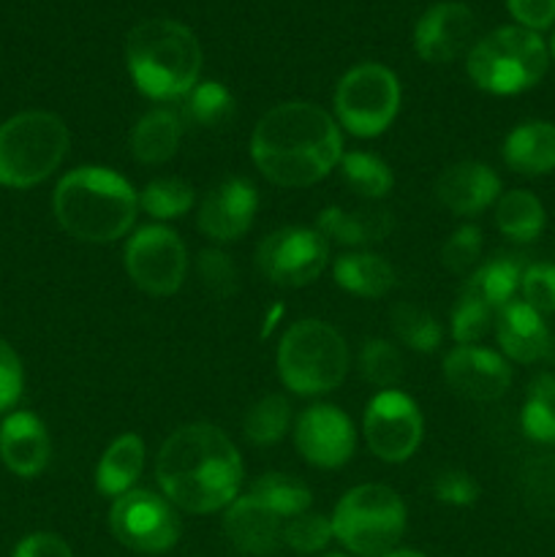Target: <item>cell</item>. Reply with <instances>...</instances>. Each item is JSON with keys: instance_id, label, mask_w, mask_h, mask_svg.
Wrapping results in <instances>:
<instances>
[{"instance_id": "cell-30", "label": "cell", "mask_w": 555, "mask_h": 557, "mask_svg": "<svg viewBox=\"0 0 555 557\" xmlns=\"http://www.w3.org/2000/svg\"><path fill=\"white\" fill-rule=\"evenodd\" d=\"M250 495L286 522L305 515L310 504H313L308 484L299 482L297 476H288V473H264V476L254 482Z\"/></svg>"}, {"instance_id": "cell-8", "label": "cell", "mask_w": 555, "mask_h": 557, "mask_svg": "<svg viewBox=\"0 0 555 557\" xmlns=\"http://www.w3.org/2000/svg\"><path fill=\"white\" fill-rule=\"evenodd\" d=\"M406 504L386 484H359L348 490L332 511V533L357 557L395 553L406 533Z\"/></svg>"}, {"instance_id": "cell-32", "label": "cell", "mask_w": 555, "mask_h": 557, "mask_svg": "<svg viewBox=\"0 0 555 557\" xmlns=\"http://www.w3.org/2000/svg\"><path fill=\"white\" fill-rule=\"evenodd\" d=\"M520 424L522 433L536 444H555V375L544 373L531 381Z\"/></svg>"}, {"instance_id": "cell-31", "label": "cell", "mask_w": 555, "mask_h": 557, "mask_svg": "<svg viewBox=\"0 0 555 557\" xmlns=\"http://www.w3.org/2000/svg\"><path fill=\"white\" fill-rule=\"evenodd\" d=\"M288 424H292V406L286 397L267 395L245 411L243 433L248 444L272 446L288 433Z\"/></svg>"}, {"instance_id": "cell-33", "label": "cell", "mask_w": 555, "mask_h": 557, "mask_svg": "<svg viewBox=\"0 0 555 557\" xmlns=\"http://www.w3.org/2000/svg\"><path fill=\"white\" fill-rule=\"evenodd\" d=\"M341 174L348 188L365 199H384L395 185L392 169L379 156L362 150H351L341 158Z\"/></svg>"}, {"instance_id": "cell-3", "label": "cell", "mask_w": 555, "mask_h": 557, "mask_svg": "<svg viewBox=\"0 0 555 557\" xmlns=\"http://www.w3.org/2000/svg\"><path fill=\"white\" fill-rule=\"evenodd\" d=\"M60 228L82 243L125 237L139 212V194L123 174L103 166H79L60 177L52 196Z\"/></svg>"}, {"instance_id": "cell-15", "label": "cell", "mask_w": 555, "mask_h": 557, "mask_svg": "<svg viewBox=\"0 0 555 557\" xmlns=\"http://www.w3.org/2000/svg\"><path fill=\"white\" fill-rule=\"evenodd\" d=\"M444 381L466 400L490 403L506 395L511 368L501 354L482 346H457L444 357Z\"/></svg>"}, {"instance_id": "cell-50", "label": "cell", "mask_w": 555, "mask_h": 557, "mask_svg": "<svg viewBox=\"0 0 555 557\" xmlns=\"http://www.w3.org/2000/svg\"><path fill=\"white\" fill-rule=\"evenodd\" d=\"M324 557H348V555H324Z\"/></svg>"}, {"instance_id": "cell-22", "label": "cell", "mask_w": 555, "mask_h": 557, "mask_svg": "<svg viewBox=\"0 0 555 557\" xmlns=\"http://www.w3.org/2000/svg\"><path fill=\"white\" fill-rule=\"evenodd\" d=\"M395 226V218L384 207H326L316 218V232L326 243L348 245V248H365L386 239Z\"/></svg>"}, {"instance_id": "cell-28", "label": "cell", "mask_w": 555, "mask_h": 557, "mask_svg": "<svg viewBox=\"0 0 555 557\" xmlns=\"http://www.w3.org/2000/svg\"><path fill=\"white\" fill-rule=\"evenodd\" d=\"M495 226L515 243H533L544 228V207L531 190H509L495 205Z\"/></svg>"}, {"instance_id": "cell-19", "label": "cell", "mask_w": 555, "mask_h": 557, "mask_svg": "<svg viewBox=\"0 0 555 557\" xmlns=\"http://www.w3.org/2000/svg\"><path fill=\"white\" fill-rule=\"evenodd\" d=\"M435 196L449 212L460 218L479 215L501 199V180L488 163L460 161L446 166L435 183Z\"/></svg>"}, {"instance_id": "cell-21", "label": "cell", "mask_w": 555, "mask_h": 557, "mask_svg": "<svg viewBox=\"0 0 555 557\" xmlns=\"http://www.w3.org/2000/svg\"><path fill=\"white\" fill-rule=\"evenodd\" d=\"M495 337L498 346L511 362L533 364L547 354L550 330L542 313L526 305L522 299H511L509 305L495 313Z\"/></svg>"}, {"instance_id": "cell-6", "label": "cell", "mask_w": 555, "mask_h": 557, "mask_svg": "<svg viewBox=\"0 0 555 557\" xmlns=\"http://www.w3.org/2000/svg\"><path fill=\"white\" fill-rule=\"evenodd\" d=\"M346 373V337L332 324L305 319L283 332L278 343V375L294 395H326L343 384Z\"/></svg>"}, {"instance_id": "cell-41", "label": "cell", "mask_w": 555, "mask_h": 557, "mask_svg": "<svg viewBox=\"0 0 555 557\" xmlns=\"http://www.w3.org/2000/svg\"><path fill=\"white\" fill-rule=\"evenodd\" d=\"M522 302L531 305L536 313H555V264H531L522 270L520 281Z\"/></svg>"}, {"instance_id": "cell-43", "label": "cell", "mask_w": 555, "mask_h": 557, "mask_svg": "<svg viewBox=\"0 0 555 557\" xmlns=\"http://www.w3.org/2000/svg\"><path fill=\"white\" fill-rule=\"evenodd\" d=\"M25 386V370L22 359L5 341H0V413L14 408Z\"/></svg>"}, {"instance_id": "cell-4", "label": "cell", "mask_w": 555, "mask_h": 557, "mask_svg": "<svg viewBox=\"0 0 555 557\" xmlns=\"http://www.w3.org/2000/svg\"><path fill=\"white\" fill-rule=\"evenodd\" d=\"M125 65L141 96L183 98L201 74L199 38L177 20H145L125 38Z\"/></svg>"}, {"instance_id": "cell-49", "label": "cell", "mask_w": 555, "mask_h": 557, "mask_svg": "<svg viewBox=\"0 0 555 557\" xmlns=\"http://www.w3.org/2000/svg\"><path fill=\"white\" fill-rule=\"evenodd\" d=\"M550 54H553V60H555V33H553V38H550Z\"/></svg>"}, {"instance_id": "cell-17", "label": "cell", "mask_w": 555, "mask_h": 557, "mask_svg": "<svg viewBox=\"0 0 555 557\" xmlns=\"http://www.w3.org/2000/svg\"><path fill=\"white\" fill-rule=\"evenodd\" d=\"M471 9L462 3H435L419 16L414 27V49L424 63H449L462 49L468 47L473 36Z\"/></svg>"}, {"instance_id": "cell-27", "label": "cell", "mask_w": 555, "mask_h": 557, "mask_svg": "<svg viewBox=\"0 0 555 557\" xmlns=\"http://www.w3.org/2000/svg\"><path fill=\"white\" fill-rule=\"evenodd\" d=\"M522 270L526 267L515 259V256H495V259L484 261L482 267L471 272V277L466 281L462 292L471 294V297L482 299L484 305L498 313L504 305H509L515 299L517 288H520Z\"/></svg>"}, {"instance_id": "cell-2", "label": "cell", "mask_w": 555, "mask_h": 557, "mask_svg": "<svg viewBox=\"0 0 555 557\" xmlns=\"http://www.w3.org/2000/svg\"><path fill=\"white\" fill-rule=\"evenodd\" d=\"M156 479L172 506L190 515H212L237 498L243 460L221 428L185 424L163 441L156 457Z\"/></svg>"}, {"instance_id": "cell-47", "label": "cell", "mask_w": 555, "mask_h": 557, "mask_svg": "<svg viewBox=\"0 0 555 557\" xmlns=\"http://www.w3.org/2000/svg\"><path fill=\"white\" fill-rule=\"evenodd\" d=\"M384 557H428V555L414 553V549H395V553H390V555H384Z\"/></svg>"}, {"instance_id": "cell-24", "label": "cell", "mask_w": 555, "mask_h": 557, "mask_svg": "<svg viewBox=\"0 0 555 557\" xmlns=\"http://www.w3.org/2000/svg\"><path fill=\"white\" fill-rule=\"evenodd\" d=\"M335 283L343 292L365 299H381L395 288V267L379 253L359 250V253H343L332 267Z\"/></svg>"}, {"instance_id": "cell-38", "label": "cell", "mask_w": 555, "mask_h": 557, "mask_svg": "<svg viewBox=\"0 0 555 557\" xmlns=\"http://www.w3.org/2000/svg\"><path fill=\"white\" fill-rule=\"evenodd\" d=\"M332 539H335V533H332V517L313 515V511H305V515L294 517L283 528V544L299 555L321 553Z\"/></svg>"}, {"instance_id": "cell-1", "label": "cell", "mask_w": 555, "mask_h": 557, "mask_svg": "<svg viewBox=\"0 0 555 557\" xmlns=\"http://www.w3.org/2000/svg\"><path fill=\"white\" fill-rule=\"evenodd\" d=\"M250 158L272 185L308 188L341 166V125L316 103H278L256 123Z\"/></svg>"}, {"instance_id": "cell-37", "label": "cell", "mask_w": 555, "mask_h": 557, "mask_svg": "<svg viewBox=\"0 0 555 557\" xmlns=\"http://www.w3.org/2000/svg\"><path fill=\"white\" fill-rule=\"evenodd\" d=\"M493 319L495 310L490 305L462 292L455 310H452V337H455L457 346H477L488 335Z\"/></svg>"}, {"instance_id": "cell-48", "label": "cell", "mask_w": 555, "mask_h": 557, "mask_svg": "<svg viewBox=\"0 0 555 557\" xmlns=\"http://www.w3.org/2000/svg\"><path fill=\"white\" fill-rule=\"evenodd\" d=\"M544 359H547L550 364H555V335H550V341H547V354H544Z\"/></svg>"}, {"instance_id": "cell-9", "label": "cell", "mask_w": 555, "mask_h": 557, "mask_svg": "<svg viewBox=\"0 0 555 557\" xmlns=\"http://www.w3.org/2000/svg\"><path fill=\"white\" fill-rule=\"evenodd\" d=\"M400 109V82L386 65L359 63L335 87L337 125L359 139L384 134Z\"/></svg>"}, {"instance_id": "cell-39", "label": "cell", "mask_w": 555, "mask_h": 557, "mask_svg": "<svg viewBox=\"0 0 555 557\" xmlns=\"http://www.w3.org/2000/svg\"><path fill=\"white\" fill-rule=\"evenodd\" d=\"M196 275L212 297H232L237 292V267H234L232 256L218 248L201 250L196 259Z\"/></svg>"}, {"instance_id": "cell-46", "label": "cell", "mask_w": 555, "mask_h": 557, "mask_svg": "<svg viewBox=\"0 0 555 557\" xmlns=\"http://www.w3.org/2000/svg\"><path fill=\"white\" fill-rule=\"evenodd\" d=\"M11 557H74V553L58 533H30L16 544Z\"/></svg>"}, {"instance_id": "cell-36", "label": "cell", "mask_w": 555, "mask_h": 557, "mask_svg": "<svg viewBox=\"0 0 555 557\" xmlns=\"http://www.w3.org/2000/svg\"><path fill=\"white\" fill-rule=\"evenodd\" d=\"M359 375H362L368 384L384 389H395L403 379V357L397 351V346H392L384 337H373L362 346L359 351Z\"/></svg>"}, {"instance_id": "cell-23", "label": "cell", "mask_w": 555, "mask_h": 557, "mask_svg": "<svg viewBox=\"0 0 555 557\" xmlns=\"http://www.w3.org/2000/svg\"><path fill=\"white\" fill-rule=\"evenodd\" d=\"M504 161L511 172L539 177L555 169V125L547 120L520 123L504 141Z\"/></svg>"}, {"instance_id": "cell-26", "label": "cell", "mask_w": 555, "mask_h": 557, "mask_svg": "<svg viewBox=\"0 0 555 557\" xmlns=\"http://www.w3.org/2000/svg\"><path fill=\"white\" fill-rule=\"evenodd\" d=\"M183 139V120L172 109H150L131 131V152L145 166L166 163Z\"/></svg>"}, {"instance_id": "cell-29", "label": "cell", "mask_w": 555, "mask_h": 557, "mask_svg": "<svg viewBox=\"0 0 555 557\" xmlns=\"http://www.w3.org/2000/svg\"><path fill=\"white\" fill-rule=\"evenodd\" d=\"M234 114V96L221 82H196L183 96L180 120L196 128H218Z\"/></svg>"}, {"instance_id": "cell-12", "label": "cell", "mask_w": 555, "mask_h": 557, "mask_svg": "<svg viewBox=\"0 0 555 557\" xmlns=\"http://www.w3.org/2000/svg\"><path fill=\"white\" fill-rule=\"evenodd\" d=\"M330 243L321 232L305 226H286L267 234L256 248V267L270 283L283 288L310 286L324 272Z\"/></svg>"}, {"instance_id": "cell-11", "label": "cell", "mask_w": 555, "mask_h": 557, "mask_svg": "<svg viewBox=\"0 0 555 557\" xmlns=\"http://www.w3.org/2000/svg\"><path fill=\"white\" fill-rule=\"evenodd\" d=\"M109 528L123 547L141 555L169 553L183 533L174 506L152 490H131L114 498Z\"/></svg>"}, {"instance_id": "cell-25", "label": "cell", "mask_w": 555, "mask_h": 557, "mask_svg": "<svg viewBox=\"0 0 555 557\" xmlns=\"http://www.w3.org/2000/svg\"><path fill=\"white\" fill-rule=\"evenodd\" d=\"M141 471H145V441L136 433L120 435L98 460L96 490L103 498H120L134 490Z\"/></svg>"}, {"instance_id": "cell-7", "label": "cell", "mask_w": 555, "mask_h": 557, "mask_svg": "<svg viewBox=\"0 0 555 557\" xmlns=\"http://www.w3.org/2000/svg\"><path fill=\"white\" fill-rule=\"evenodd\" d=\"M71 136L52 112L30 109L0 125V185L33 188L58 172L65 161Z\"/></svg>"}, {"instance_id": "cell-40", "label": "cell", "mask_w": 555, "mask_h": 557, "mask_svg": "<svg viewBox=\"0 0 555 557\" xmlns=\"http://www.w3.org/2000/svg\"><path fill=\"white\" fill-rule=\"evenodd\" d=\"M479 256H482V232L477 226H460L455 234H449V239L441 248V261L449 272L455 275H466L477 267Z\"/></svg>"}, {"instance_id": "cell-20", "label": "cell", "mask_w": 555, "mask_h": 557, "mask_svg": "<svg viewBox=\"0 0 555 557\" xmlns=\"http://www.w3.org/2000/svg\"><path fill=\"white\" fill-rule=\"evenodd\" d=\"M52 444L41 419L30 411H14L0 424V457L20 479H36L47 468Z\"/></svg>"}, {"instance_id": "cell-5", "label": "cell", "mask_w": 555, "mask_h": 557, "mask_svg": "<svg viewBox=\"0 0 555 557\" xmlns=\"http://www.w3.org/2000/svg\"><path fill=\"white\" fill-rule=\"evenodd\" d=\"M550 65V49L539 33L520 25H504L479 38L466 54V71L473 85L493 96H517L542 82Z\"/></svg>"}, {"instance_id": "cell-14", "label": "cell", "mask_w": 555, "mask_h": 557, "mask_svg": "<svg viewBox=\"0 0 555 557\" xmlns=\"http://www.w3.org/2000/svg\"><path fill=\"white\" fill-rule=\"evenodd\" d=\"M294 446L310 466L332 471V468L346 466L354 457L357 433H354L351 419L341 408L321 403L299 413L294 424Z\"/></svg>"}, {"instance_id": "cell-18", "label": "cell", "mask_w": 555, "mask_h": 557, "mask_svg": "<svg viewBox=\"0 0 555 557\" xmlns=\"http://www.w3.org/2000/svg\"><path fill=\"white\" fill-rule=\"evenodd\" d=\"M283 528L286 520L267 509L254 495L234 498L223 515V533L234 549L250 557H267L283 547Z\"/></svg>"}, {"instance_id": "cell-44", "label": "cell", "mask_w": 555, "mask_h": 557, "mask_svg": "<svg viewBox=\"0 0 555 557\" xmlns=\"http://www.w3.org/2000/svg\"><path fill=\"white\" fill-rule=\"evenodd\" d=\"M506 9L526 30H547L555 25V0H506Z\"/></svg>"}, {"instance_id": "cell-45", "label": "cell", "mask_w": 555, "mask_h": 557, "mask_svg": "<svg viewBox=\"0 0 555 557\" xmlns=\"http://www.w3.org/2000/svg\"><path fill=\"white\" fill-rule=\"evenodd\" d=\"M528 500L544 511H555V460H539L526 471Z\"/></svg>"}, {"instance_id": "cell-35", "label": "cell", "mask_w": 555, "mask_h": 557, "mask_svg": "<svg viewBox=\"0 0 555 557\" xmlns=\"http://www.w3.org/2000/svg\"><path fill=\"white\" fill-rule=\"evenodd\" d=\"M392 330L400 337L403 346L417 354H433L444 341V330L439 321L428 310L411 302H400L392 308Z\"/></svg>"}, {"instance_id": "cell-16", "label": "cell", "mask_w": 555, "mask_h": 557, "mask_svg": "<svg viewBox=\"0 0 555 557\" xmlns=\"http://www.w3.org/2000/svg\"><path fill=\"white\" fill-rule=\"evenodd\" d=\"M259 210V194L245 177H226L210 188L199 207V228L212 243H234L254 226Z\"/></svg>"}, {"instance_id": "cell-10", "label": "cell", "mask_w": 555, "mask_h": 557, "mask_svg": "<svg viewBox=\"0 0 555 557\" xmlns=\"http://www.w3.org/2000/svg\"><path fill=\"white\" fill-rule=\"evenodd\" d=\"M123 264L136 288L152 297H169L180 292L188 275V250L174 228L152 223L125 243Z\"/></svg>"}, {"instance_id": "cell-13", "label": "cell", "mask_w": 555, "mask_h": 557, "mask_svg": "<svg viewBox=\"0 0 555 557\" xmlns=\"http://www.w3.org/2000/svg\"><path fill=\"white\" fill-rule=\"evenodd\" d=\"M422 413L406 392L384 389L368 403L365 441L379 460L406 462L422 444Z\"/></svg>"}, {"instance_id": "cell-34", "label": "cell", "mask_w": 555, "mask_h": 557, "mask_svg": "<svg viewBox=\"0 0 555 557\" xmlns=\"http://www.w3.org/2000/svg\"><path fill=\"white\" fill-rule=\"evenodd\" d=\"M139 207L156 221H174L194 207V185L183 177H156L139 194Z\"/></svg>"}, {"instance_id": "cell-42", "label": "cell", "mask_w": 555, "mask_h": 557, "mask_svg": "<svg viewBox=\"0 0 555 557\" xmlns=\"http://www.w3.org/2000/svg\"><path fill=\"white\" fill-rule=\"evenodd\" d=\"M433 495L439 504L446 506H471L479 498V484L471 473L460 471V468H452L435 476L433 482Z\"/></svg>"}]
</instances>
